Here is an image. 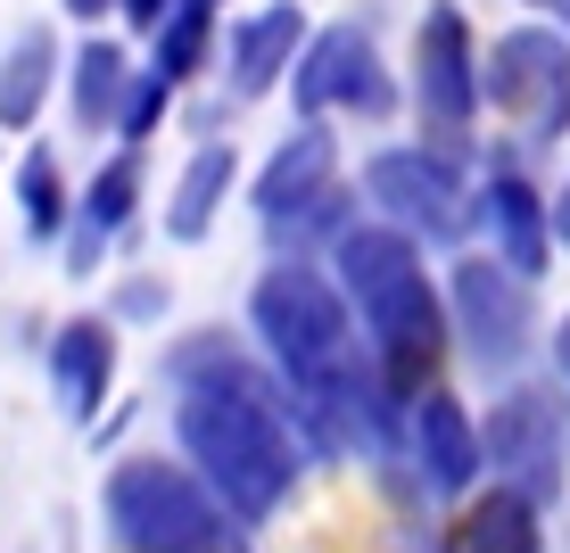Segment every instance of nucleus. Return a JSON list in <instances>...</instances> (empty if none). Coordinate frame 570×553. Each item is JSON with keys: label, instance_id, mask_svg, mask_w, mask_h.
<instances>
[{"label": "nucleus", "instance_id": "0eeeda50", "mask_svg": "<svg viewBox=\"0 0 570 553\" xmlns=\"http://www.w3.org/2000/svg\"><path fill=\"white\" fill-rule=\"evenodd\" d=\"M414 116H422V141L446 157L480 125V42H471V17L455 0H430L414 26Z\"/></svg>", "mask_w": 570, "mask_h": 553}, {"label": "nucleus", "instance_id": "ddd939ff", "mask_svg": "<svg viewBox=\"0 0 570 553\" xmlns=\"http://www.w3.org/2000/svg\"><path fill=\"white\" fill-rule=\"evenodd\" d=\"M397 438L414 446L422 487H439V496H463V487L480 480V422H471L463 397H446V388H422V397H405Z\"/></svg>", "mask_w": 570, "mask_h": 553}, {"label": "nucleus", "instance_id": "2eb2a0df", "mask_svg": "<svg viewBox=\"0 0 570 553\" xmlns=\"http://www.w3.org/2000/svg\"><path fill=\"white\" fill-rule=\"evenodd\" d=\"M323 182H340V132L298 116V125L265 149V166L248 174V207H257V224H273V215H289L298 199H314Z\"/></svg>", "mask_w": 570, "mask_h": 553}, {"label": "nucleus", "instance_id": "c756f323", "mask_svg": "<svg viewBox=\"0 0 570 553\" xmlns=\"http://www.w3.org/2000/svg\"><path fill=\"white\" fill-rule=\"evenodd\" d=\"M207 9H232V0H207Z\"/></svg>", "mask_w": 570, "mask_h": 553}, {"label": "nucleus", "instance_id": "cd10ccee", "mask_svg": "<svg viewBox=\"0 0 570 553\" xmlns=\"http://www.w3.org/2000/svg\"><path fill=\"white\" fill-rule=\"evenodd\" d=\"M538 17H554V33H570V0H529Z\"/></svg>", "mask_w": 570, "mask_h": 553}, {"label": "nucleus", "instance_id": "1a4fd4ad", "mask_svg": "<svg viewBox=\"0 0 570 553\" xmlns=\"http://www.w3.org/2000/svg\"><path fill=\"white\" fill-rule=\"evenodd\" d=\"M480 463L497 471V487H513L529 504H554L562 496V405L554 388H513L480 429Z\"/></svg>", "mask_w": 570, "mask_h": 553}, {"label": "nucleus", "instance_id": "9d476101", "mask_svg": "<svg viewBox=\"0 0 570 553\" xmlns=\"http://www.w3.org/2000/svg\"><path fill=\"white\" fill-rule=\"evenodd\" d=\"M141 190H149V157H141V149H108L100 166H91V182L75 190L67 231H58V256H67L75 282H91V273L108 265V248L132 231V215H141Z\"/></svg>", "mask_w": 570, "mask_h": 553}, {"label": "nucleus", "instance_id": "423d86ee", "mask_svg": "<svg viewBox=\"0 0 570 553\" xmlns=\"http://www.w3.org/2000/svg\"><path fill=\"white\" fill-rule=\"evenodd\" d=\"M289 100L314 125H331V116L381 125V116H397L405 91H397V75H389V58L364 26H314L298 42V58H289Z\"/></svg>", "mask_w": 570, "mask_h": 553}, {"label": "nucleus", "instance_id": "6e6552de", "mask_svg": "<svg viewBox=\"0 0 570 553\" xmlns=\"http://www.w3.org/2000/svg\"><path fill=\"white\" fill-rule=\"evenodd\" d=\"M446 330L471 347V364L480 372H504V364H521V347H529V282L513 265H497V256H463L455 273H446Z\"/></svg>", "mask_w": 570, "mask_h": 553}, {"label": "nucleus", "instance_id": "f03ea898", "mask_svg": "<svg viewBox=\"0 0 570 553\" xmlns=\"http://www.w3.org/2000/svg\"><path fill=\"white\" fill-rule=\"evenodd\" d=\"M323 265H331V282H340L347 314H356L381 388L397 405L422 397L439 355H446V298H439V282H430V265H422V240L356 215V224L331 240Z\"/></svg>", "mask_w": 570, "mask_h": 553}, {"label": "nucleus", "instance_id": "4468645a", "mask_svg": "<svg viewBox=\"0 0 570 553\" xmlns=\"http://www.w3.org/2000/svg\"><path fill=\"white\" fill-rule=\"evenodd\" d=\"M471 224H488V256L513 265L521 282H538L554 265V224H546V199H538L529 174H488L471 190Z\"/></svg>", "mask_w": 570, "mask_h": 553}, {"label": "nucleus", "instance_id": "6ab92c4d", "mask_svg": "<svg viewBox=\"0 0 570 553\" xmlns=\"http://www.w3.org/2000/svg\"><path fill=\"white\" fill-rule=\"evenodd\" d=\"M215 42H224V9H207V0H174L166 26L149 33L141 67H157L174 91H183V83H199V75L215 67Z\"/></svg>", "mask_w": 570, "mask_h": 553}, {"label": "nucleus", "instance_id": "20e7f679", "mask_svg": "<svg viewBox=\"0 0 570 553\" xmlns=\"http://www.w3.org/2000/svg\"><path fill=\"white\" fill-rule=\"evenodd\" d=\"M356 190H364L372 224L405 231V240H422V248H455V240H471V182H463L455 157L430 149V141L372 149L364 174H356Z\"/></svg>", "mask_w": 570, "mask_h": 553}, {"label": "nucleus", "instance_id": "393cba45", "mask_svg": "<svg viewBox=\"0 0 570 553\" xmlns=\"http://www.w3.org/2000/svg\"><path fill=\"white\" fill-rule=\"evenodd\" d=\"M174 0H116V26H125V42H149L157 26H166Z\"/></svg>", "mask_w": 570, "mask_h": 553}, {"label": "nucleus", "instance_id": "b1692460", "mask_svg": "<svg viewBox=\"0 0 570 553\" xmlns=\"http://www.w3.org/2000/svg\"><path fill=\"white\" fill-rule=\"evenodd\" d=\"M166 314V282H149V273H132L125 289H116V306H108V323L125 330V323H157Z\"/></svg>", "mask_w": 570, "mask_h": 553}, {"label": "nucleus", "instance_id": "7ed1b4c3", "mask_svg": "<svg viewBox=\"0 0 570 553\" xmlns=\"http://www.w3.org/2000/svg\"><path fill=\"white\" fill-rule=\"evenodd\" d=\"M108 529L125 553H248V529L207 496L190 463H157V454H125L108 471Z\"/></svg>", "mask_w": 570, "mask_h": 553}, {"label": "nucleus", "instance_id": "4be33fe9", "mask_svg": "<svg viewBox=\"0 0 570 553\" xmlns=\"http://www.w3.org/2000/svg\"><path fill=\"white\" fill-rule=\"evenodd\" d=\"M463 553H538V504L513 487H488L463 512Z\"/></svg>", "mask_w": 570, "mask_h": 553}, {"label": "nucleus", "instance_id": "a211bd4d", "mask_svg": "<svg viewBox=\"0 0 570 553\" xmlns=\"http://www.w3.org/2000/svg\"><path fill=\"white\" fill-rule=\"evenodd\" d=\"M58 67H67V50H58V26H17L9 50H0V132H33L58 91Z\"/></svg>", "mask_w": 570, "mask_h": 553}, {"label": "nucleus", "instance_id": "9b49d317", "mask_svg": "<svg viewBox=\"0 0 570 553\" xmlns=\"http://www.w3.org/2000/svg\"><path fill=\"white\" fill-rule=\"evenodd\" d=\"M306 9L298 0H265V9H248V17H232L224 26V42H215V67H224V91L232 100H273V91L289 83V58H298L306 42Z\"/></svg>", "mask_w": 570, "mask_h": 553}, {"label": "nucleus", "instance_id": "5701e85b", "mask_svg": "<svg viewBox=\"0 0 570 553\" xmlns=\"http://www.w3.org/2000/svg\"><path fill=\"white\" fill-rule=\"evenodd\" d=\"M166 116H174V83H166L157 67H132L125 108H116V132H108V141H116V149H149L157 132H166Z\"/></svg>", "mask_w": 570, "mask_h": 553}, {"label": "nucleus", "instance_id": "aec40b11", "mask_svg": "<svg viewBox=\"0 0 570 553\" xmlns=\"http://www.w3.org/2000/svg\"><path fill=\"white\" fill-rule=\"evenodd\" d=\"M9 199H17V224H26V240H58V231H67L75 182H67V166H58L50 141H26V157H17V174H9Z\"/></svg>", "mask_w": 570, "mask_h": 553}, {"label": "nucleus", "instance_id": "f8f14e48", "mask_svg": "<svg viewBox=\"0 0 570 553\" xmlns=\"http://www.w3.org/2000/svg\"><path fill=\"white\" fill-rule=\"evenodd\" d=\"M116 364H125V330L108 314H67L50 330V388L67 405V422H100L116 397Z\"/></svg>", "mask_w": 570, "mask_h": 553}, {"label": "nucleus", "instance_id": "f3484780", "mask_svg": "<svg viewBox=\"0 0 570 553\" xmlns=\"http://www.w3.org/2000/svg\"><path fill=\"white\" fill-rule=\"evenodd\" d=\"M232 190H240V149H232V141H199V149L183 157V174H174V190H166V215H157L166 240L174 248H199Z\"/></svg>", "mask_w": 570, "mask_h": 553}, {"label": "nucleus", "instance_id": "c85d7f7f", "mask_svg": "<svg viewBox=\"0 0 570 553\" xmlns=\"http://www.w3.org/2000/svg\"><path fill=\"white\" fill-rule=\"evenodd\" d=\"M554 364H562V381H570V314L554 323Z\"/></svg>", "mask_w": 570, "mask_h": 553}, {"label": "nucleus", "instance_id": "412c9836", "mask_svg": "<svg viewBox=\"0 0 570 553\" xmlns=\"http://www.w3.org/2000/svg\"><path fill=\"white\" fill-rule=\"evenodd\" d=\"M347 224H356V182L340 174V182H323L314 199H298L289 215H273L265 240H273V256H314V265H323L331 240H340Z\"/></svg>", "mask_w": 570, "mask_h": 553}, {"label": "nucleus", "instance_id": "bb28decb", "mask_svg": "<svg viewBox=\"0 0 570 553\" xmlns=\"http://www.w3.org/2000/svg\"><path fill=\"white\" fill-rule=\"evenodd\" d=\"M546 224H554V248H570V182L554 190V207H546Z\"/></svg>", "mask_w": 570, "mask_h": 553}, {"label": "nucleus", "instance_id": "39448f33", "mask_svg": "<svg viewBox=\"0 0 570 553\" xmlns=\"http://www.w3.org/2000/svg\"><path fill=\"white\" fill-rule=\"evenodd\" d=\"M480 108L513 125L521 149H554L570 132V33L513 26L480 50Z\"/></svg>", "mask_w": 570, "mask_h": 553}, {"label": "nucleus", "instance_id": "dca6fc26", "mask_svg": "<svg viewBox=\"0 0 570 553\" xmlns=\"http://www.w3.org/2000/svg\"><path fill=\"white\" fill-rule=\"evenodd\" d=\"M141 58L125 50V33H83L58 67V91H67V116L75 132H116V108H125V83Z\"/></svg>", "mask_w": 570, "mask_h": 553}, {"label": "nucleus", "instance_id": "a878e982", "mask_svg": "<svg viewBox=\"0 0 570 553\" xmlns=\"http://www.w3.org/2000/svg\"><path fill=\"white\" fill-rule=\"evenodd\" d=\"M58 17H75L83 33H100V26H116V0H58Z\"/></svg>", "mask_w": 570, "mask_h": 553}, {"label": "nucleus", "instance_id": "f257e3e1", "mask_svg": "<svg viewBox=\"0 0 570 553\" xmlns=\"http://www.w3.org/2000/svg\"><path fill=\"white\" fill-rule=\"evenodd\" d=\"M174 438L183 463L207 480V496L240 529L273 521L298 496V405L273 381V364H248L224 330L174 347Z\"/></svg>", "mask_w": 570, "mask_h": 553}]
</instances>
